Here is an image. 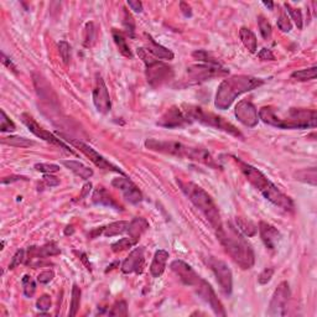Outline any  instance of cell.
I'll use <instances>...</instances> for the list:
<instances>
[{
	"label": "cell",
	"mask_w": 317,
	"mask_h": 317,
	"mask_svg": "<svg viewBox=\"0 0 317 317\" xmlns=\"http://www.w3.org/2000/svg\"><path fill=\"white\" fill-rule=\"evenodd\" d=\"M216 233L225 253L241 269L248 270L253 268L255 263L254 250L245 237L237 229L236 225L232 223L222 224V227L217 229Z\"/></svg>",
	"instance_id": "6da1fadb"
},
{
	"label": "cell",
	"mask_w": 317,
	"mask_h": 317,
	"mask_svg": "<svg viewBox=\"0 0 317 317\" xmlns=\"http://www.w3.org/2000/svg\"><path fill=\"white\" fill-rule=\"evenodd\" d=\"M259 119L278 129H309L316 128L317 112L315 109L290 108L288 112L279 113L271 107H263L259 110Z\"/></svg>",
	"instance_id": "7a4b0ae2"
},
{
	"label": "cell",
	"mask_w": 317,
	"mask_h": 317,
	"mask_svg": "<svg viewBox=\"0 0 317 317\" xmlns=\"http://www.w3.org/2000/svg\"><path fill=\"white\" fill-rule=\"evenodd\" d=\"M170 268L185 285L191 286L195 290V293H196L206 304L210 305L212 311L215 312L217 316H225V315H227L222 302H220L219 299L217 297V295H216L215 290H213V288L211 286V284L208 283V281H206L203 278H201V276L192 269V267H190L187 263L182 262V260H173V262L171 263Z\"/></svg>",
	"instance_id": "3957f363"
},
{
	"label": "cell",
	"mask_w": 317,
	"mask_h": 317,
	"mask_svg": "<svg viewBox=\"0 0 317 317\" xmlns=\"http://www.w3.org/2000/svg\"><path fill=\"white\" fill-rule=\"evenodd\" d=\"M234 159L241 166L242 172L244 173L246 180L264 196V198H267L268 201L271 202L276 207L281 208L286 212H293L295 210V203H293V199L289 196H286L284 192H281L262 171H259L250 164L238 160L237 157H234Z\"/></svg>",
	"instance_id": "277c9868"
},
{
	"label": "cell",
	"mask_w": 317,
	"mask_h": 317,
	"mask_svg": "<svg viewBox=\"0 0 317 317\" xmlns=\"http://www.w3.org/2000/svg\"><path fill=\"white\" fill-rule=\"evenodd\" d=\"M145 147L151 151L161 152V154L171 155L176 157H184L189 160L196 161V163L205 164L212 169H220L219 164L216 161L215 157L206 149L202 147H195L185 145L180 142H170V140H157L146 139L145 140Z\"/></svg>",
	"instance_id": "5b68a950"
},
{
	"label": "cell",
	"mask_w": 317,
	"mask_h": 317,
	"mask_svg": "<svg viewBox=\"0 0 317 317\" xmlns=\"http://www.w3.org/2000/svg\"><path fill=\"white\" fill-rule=\"evenodd\" d=\"M264 82V79L246 74H237L225 78L218 86L215 99L216 108L222 110L228 109L239 96L263 86Z\"/></svg>",
	"instance_id": "8992f818"
},
{
	"label": "cell",
	"mask_w": 317,
	"mask_h": 317,
	"mask_svg": "<svg viewBox=\"0 0 317 317\" xmlns=\"http://www.w3.org/2000/svg\"><path fill=\"white\" fill-rule=\"evenodd\" d=\"M178 186H180L181 191L184 192L190 201L201 211L210 224L212 225L213 229L217 231L222 227V218H220L219 210H218L217 205L212 199V197L202 189L198 185L194 184V182H187V181H177Z\"/></svg>",
	"instance_id": "52a82bcc"
},
{
	"label": "cell",
	"mask_w": 317,
	"mask_h": 317,
	"mask_svg": "<svg viewBox=\"0 0 317 317\" xmlns=\"http://www.w3.org/2000/svg\"><path fill=\"white\" fill-rule=\"evenodd\" d=\"M182 110L186 113V116L191 119V122H198V123L203 124L206 126L215 128L217 130L224 131V133L229 134V135L239 138V139H243V134L241 133V130L236 125L229 123L228 121H225L223 117L218 116V114H215L212 112H207L203 108L191 104H184Z\"/></svg>",
	"instance_id": "ba28073f"
},
{
	"label": "cell",
	"mask_w": 317,
	"mask_h": 317,
	"mask_svg": "<svg viewBox=\"0 0 317 317\" xmlns=\"http://www.w3.org/2000/svg\"><path fill=\"white\" fill-rule=\"evenodd\" d=\"M138 56L145 63V74H146L147 83L152 88H157L164 84L169 83L171 79H173V70L165 62H161L159 60H155L154 57L150 56L145 49H138Z\"/></svg>",
	"instance_id": "9c48e42d"
},
{
	"label": "cell",
	"mask_w": 317,
	"mask_h": 317,
	"mask_svg": "<svg viewBox=\"0 0 317 317\" xmlns=\"http://www.w3.org/2000/svg\"><path fill=\"white\" fill-rule=\"evenodd\" d=\"M229 73V70L223 69L222 66H212V65H192L187 67L186 77L182 79V84L180 87L195 86V84L203 83L215 77H222Z\"/></svg>",
	"instance_id": "30bf717a"
},
{
	"label": "cell",
	"mask_w": 317,
	"mask_h": 317,
	"mask_svg": "<svg viewBox=\"0 0 317 317\" xmlns=\"http://www.w3.org/2000/svg\"><path fill=\"white\" fill-rule=\"evenodd\" d=\"M20 119H21V122H23V123L27 126V129H29L32 134H34L35 137L40 138V139L50 143V144H52V145H56V146L66 150V151L70 152V154H74V151L69 146V145H66L65 143L60 139V138L56 137L55 134L50 133V131H48L46 129L42 128V126H40L39 124L35 122V119L32 118L31 116H29L27 113H23V114L20 116Z\"/></svg>",
	"instance_id": "8fae6325"
},
{
	"label": "cell",
	"mask_w": 317,
	"mask_h": 317,
	"mask_svg": "<svg viewBox=\"0 0 317 317\" xmlns=\"http://www.w3.org/2000/svg\"><path fill=\"white\" fill-rule=\"evenodd\" d=\"M208 265L212 269L222 293L229 296L232 293V290H233V274H232V270L229 269L227 263L223 262V260L216 259V258H211L208 260Z\"/></svg>",
	"instance_id": "7c38bea8"
},
{
	"label": "cell",
	"mask_w": 317,
	"mask_h": 317,
	"mask_svg": "<svg viewBox=\"0 0 317 317\" xmlns=\"http://www.w3.org/2000/svg\"><path fill=\"white\" fill-rule=\"evenodd\" d=\"M290 296V286H289L288 281H283V283L279 284V286L274 291L271 300H270L268 315L269 316H284V315H286Z\"/></svg>",
	"instance_id": "4fadbf2b"
},
{
	"label": "cell",
	"mask_w": 317,
	"mask_h": 317,
	"mask_svg": "<svg viewBox=\"0 0 317 317\" xmlns=\"http://www.w3.org/2000/svg\"><path fill=\"white\" fill-rule=\"evenodd\" d=\"M66 140L71 143V144L73 145L74 147H77L79 151L83 152V154L88 157L89 160L92 161V163L95 164L97 168H99L100 170L112 171V172H118L119 175L125 176V173H124L123 171L118 168V166L113 165L112 163H109V161H108L107 159L103 156V155H100L99 152H98L97 150L93 149L92 146H89V145L84 144L83 142H78V140H70V139H66Z\"/></svg>",
	"instance_id": "5bb4252c"
},
{
	"label": "cell",
	"mask_w": 317,
	"mask_h": 317,
	"mask_svg": "<svg viewBox=\"0 0 317 317\" xmlns=\"http://www.w3.org/2000/svg\"><path fill=\"white\" fill-rule=\"evenodd\" d=\"M191 123V119L186 116V113L182 110V108L177 107V105H172L160 117L156 124L159 126H164V128L176 129L184 128V126L189 125Z\"/></svg>",
	"instance_id": "9a60e30c"
},
{
	"label": "cell",
	"mask_w": 317,
	"mask_h": 317,
	"mask_svg": "<svg viewBox=\"0 0 317 317\" xmlns=\"http://www.w3.org/2000/svg\"><path fill=\"white\" fill-rule=\"evenodd\" d=\"M112 186L114 189L119 190L123 194L124 198L131 203V205H138L143 201V194L138 186L134 184L130 178H128L126 176H119V177L114 178L112 181Z\"/></svg>",
	"instance_id": "2e32d148"
},
{
	"label": "cell",
	"mask_w": 317,
	"mask_h": 317,
	"mask_svg": "<svg viewBox=\"0 0 317 317\" xmlns=\"http://www.w3.org/2000/svg\"><path fill=\"white\" fill-rule=\"evenodd\" d=\"M234 114H236L238 122H241L243 125L248 126V128H254L258 125L259 114H258L255 105L249 100H241L236 105Z\"/></svg>",
	"instance_id": "e0dca14e"
},
{
	"label": "cell",
	"mask_w": 317,
	"mask_h": 317,
	"mask_svg": "<svg viewBox=\"0 0 317 317\" xmlns=\"http://www.w3.org/2000/svg\"><path fill=\"white\" fill-rule=\"evenodd\" d=\"M92 97L95 107L98 112L102 113V114H107V113L110 112L112 103H110L109 92H108L104 79L100 76H97V78H96V86L95 89H93Z\"/></svg>",
	"instance_id": "ac0fdd59"
},
{
	"label": "cell",
	"mask_w": 317,
	"mask_h": 317,
	"mask_svg": "<svg viewBox=\"0 0 317 317\" xmlns=\"http://www.w3.org/2000/svg\"><path fill=\"white\" fill-rule=\"evenodd\" d=\"M145 268V248L138 246L129 253L128 257L122 264V271L124 274H142Z\"/></svg>",
	"instance_id": "d6986e66"
},
{
	"label": "cell",
	"mask_w": 317,
	"mask_h": 317,
	"mask_svg": "<svg viewBox=\"0 0 317 317\" xmlns=\"http://www.w3.org/2000/svg\"><path fill=\"white\" fill-rule=\"evenodd\" d=\"M259 233L260 238H262L263 243L265 244L269 250H274L278 248V244L281 239V234L274 225L269 224L267 222H260L259 223Z\"/></svg>",
	"instance_id": "ffe728a7"
},
{
	"label": "cell",
	"mask_w": 317,
	"mask_h": 317,
	"mask_svg": "<svg viewBox=\"0 0 317 317\" xmlns=\"http://www.w3.org/2000/svg\"><path fill=\"white\" fill-rule=\"evenodd\" d=\"M145 37H146V49H145V50H146L147 52L151 53L154 57L160 58V60H166V61L173 60L175 55H173L172 51L169 50L168 48H165V46H163V45L157 44L151 35L145 34Z\"/></svg>",
	"instance_id": "44dd1931"
},
{
	"label": "cell",
	"mask_w": 317,
	"mask_h": 317,
	"mask_svg": "<svg viewBox=\"0 0 317 317\" xmlns=\"http://www.w3.org/2000/svg\"><path fill=\"white\" fill-rule=\"evenodd\" d=\"M92 201L96 205L114 208V210L117 211L123 210V207L116 201V198H113L112 195H110L104 187H98V189L95 190V192H93L92 195Z\"/></svg>",
	"instance_id": "7402d4cb"
},
{
	"label": "cell",
	"mask_w": 317,
	"mask_h": 317,
	"mask_svg": "<svg viewBox=\"0 0 317 317\" xmlns=\"http://www.w3.org/2000/svg\"><path fill=\"white\" fill-rule=\"evenodd\" d=\"M147 229H149V222H147L145 218L135 217L130 223H129L126 233L129 234V238H131L135 243H138L140 237H142Z\"/></svg>",
	"instance_id": "603a6c76"
},
{
	"label": "cell",
	"mask_w": 317,
	"mask_h": 317,
	"mask_svg": "<svg viewBox=\"0 0 317 317\" xmlns=\"http://www.w3.org/2000/svg\"><path fill=\"white\" fill-rule=\"evenodd\" d=\"M169 259V253L164 249L157 250L154 254V259H152L151 265H150V273L154 278H160L165 271L166 263Z\"/></svg>",
	"instance_id": "cb8c5ba5"
},
{
	"label": "cell",
	"mask_w": 317,
	"mask_h": 317,
	"mask_svg": "<svg viewBox=\"0 0 317 317\" xmlns=\"http://www.w3.org/2000/svg\"><path fill=\"white\" fill-rule=\"evenodd\" d=\"M62 164L66 166V168L69 169V170H71L74 175H77L78 177H81L82 180H88V178H91L93 176L92 169L88 168V166H86V165H83V164L79 163V161L63 160Z\"/></svg>",
	"instance_id": "d4e9b609"
},
{
	"label": "cell",
	"mask_w": 317,
	"mask_h": 317,
	"mask_svg": "<svg viewBox=\"0 0 317 317\" xmlns=\"http://www.w3.org/2000/svg\"><path fill=\"white\" fill-rule=\"evenodd\" d=\"M239 37H241L242 42L245 46L246 50L249 51L250 53L257 52L258 49V41H257V36H255L254 32L252 31L248 27H242L239 30Z\"/></svg>",
	"instance_id": "484cf974"
},
{
	"label": "cell",
	"mask_w": 317,
	"mask_h": 317,
	"mask_svg": "<svg viewBox=\"0 0 317 317\" xmlns=\"http://www.w3.org/2000/svg\"><path fill=\"white\" fill-rule=\"evenodd\" d=\"M112 35H113V40H114V42H116L119 52H121L123 56H125V57H129V58L133 57V53H131L130 49H129V45L128 42H126L124 32L121 31V30L113 29Z\"/></svg>",
	"instance_id": "4316f807"
},
{
	"label": "cell",
	"mask_w": 317,
	"mask_h": 317,
	"mask_svg": "<svg viewBox=\"0 0 317 317\" xmlns=\"http://www.w3.org/2000/svg\"><path fill=\"white\" fill-rule=\"evenodd\" d=\"M236 227L244 237H253L257 234V227L252 220H248L243 217L236 218Z\"/></svg>",
	"instance_id": "83f0119b"
},
{
	"label": "cell",
	"mask_w": 317,
	"mask_h": 317,
	"mask_svg": "<svg viewBox=\"0 0 317 317\" xmlns=\"http://www.w3.org/2000/svg\"><path fill=\"white\" fill-rule=\"evenodd\" d=\"M129 222L126 220H119V222H113L109 225L104 227L103 229V234L105 237H116L119 234H123L128 231Z\"/></svg>",
	"instance_id": "f1b7e54d"
},
{
	"label": "cell",
	"mask_w": 317,
	"mask_h": 317,
	"mask_svg": "<svg viewBox=\"0 0 317 317\" xmlns=\"http://www.w3.org/2000/svg\"><path fill=\"white\" fill-rule=\"evenodd\" d=\"M1 144L9 145V146L15 147H29L34 145L35 143L32 140L26 139L24 137H16V135H10V137L1 138Z\"/></svg>",
	"instance_id": "f546056e"
},
{
	"label": "cell",
	"mask_w": 317,
	"mask_h": 317,
	"mask_svg": "<svg viewBox=\"0 0 317 317\" xmlns=\"http://www.w3.org/2000/svg\"><path fill=\"white\" fill-rule=\"evenodd\" d=\"M316 76H317V69H316V66H314V67H310V69H304V70H299V71H295L293 74H291V78L299 82H306V81L316 79Z\"/></svg>",
	"instance_id": "4dcf8cb0"
},
{
	"label": "cell",
	"mask_w": 317,
	"mask_h": 317,
	"mask_svg": "<svg viewBox=\"0 0 317 317\" xmlns=\"http://www.w3.org/2000/svg\"><path fill=\"white\" fill-rule=\"evenodd\" d=\"M123 27L124 32H125L126 36H129L130 39H134L135 37V21H134L133 15H131L130 11L128 9H123Z\"/></svg>",
	"instance_id": "1f68e13d"
},
{
	"label": "cell",
	"mask_w": 317,
	"mask_h": 317,
	"mask_svg": "<svg viewBox=\"0 0 317 317\" xmlns=\"http://www.w3.org/2000/svg\"><path fill=\"white\" fill-rule=\"evenodd\" d=\"M81 295H82L81 289L78 288V285H77V284H73V286H72L71 307H70L69 316L73 317V316H76L77 312H78L79 305H81Z\"/></svg>",
	"instance_id": "d6a6232c"
},
{
	"label": "cell",
	"mask_w": 317,
	"mask_h": 317,
	"mask_svg": "<svg viewBox=\"0 0 317 317\" xmlns=\"http://www.w3.org/2000/svg\"><path fill=\"white\" fill-rule=\"evenodd\" d=\"M96 39H97V30H96L95 24L93 23H88L86 25V29H84L83 45L86 48H92L96 42Z\"/></svg>",
	"instance_id": "836d02e7"
},
{
	"label": "cell",
	"mask_w": 317,
	"mask_h": 317,
	"mask_svg": "<svg viewBox=\"0 0 317 317\" xmlns=\"http://www.w3.org/2000/svg\"><path fill=\"white\" fill-rule=\"evenodd\" d=\"M192 56H194V58H196V60L201 61V62L206 63V65H212V66H222L220 65L219 61L217 60V58L213 57L211 53H208L207 51L205 50H197L195 51L194 53H192Z\"/></svg>",
	"instance_id": "e575fe53"
},
{
	"label": "cell",
	"mask_w": 317,
	"mask_h": 317,
	"mask_svg": "<svg viewBox=\"0 0 317 317\" xmlns=\"http://www.w3.org/2000/svg\"><path fill=\"white\" fill-rule=\"evenodd\" d=\"M284 6H285L286 11L289 13V15H290L291 20H293V23L296 24L297 29L301 30L302 26H304V20H302V13L300 9H296V8H293V6L290 5L289 3H285L284 4Z\"/></svg>",
	"instance_id": "d590c367"
},
{
	"label": "cell",
	"mask_w": 317,
	"mask_h": 317,
	"mask_svg": "<svg viewBox=\"0 0 317 317\" xmlns=\"http://www.w3.org/2000/svg\"><path fill=\"white\" fill-rule=\"evenodd\" d=\"M21 284H23V290H24V295L26 297H32L36 293V283L34 279L30 275H24L21 279Z\"/></svg>",
	"instance_id": "8d00e7d4"
},
{
	"label": "cell",
	"mask_w": 317,
	"mask_h": 317,
	"mask_svg": "<svg viewBox=\"0 0 317 317\" xmlns=\"http://www.w3.org/2000/svg\"><path fill=\"white\" fill-rule=\"evenodd\" d=\"M258 26H259L260 34H262L263 39L264 40L271 39V35H273V29H271V25H270L269 21H268L263 15L258 16Z\"/></svg>",
	"instance_id": "74e56055"
},
{
	"label": "cell",
	"mask_w": 317,
	"mask_h": 317,
	"mask_svg": "<svg viewBox=\"0 0 317 317\" xmlns=\"http://www.w3.org/2000/svg\"><path fill=\"white\" fill-rule=\"evenodd\" d=\"M297 180L304 181V182H307V184L311 185H316V169L311 168V169H305V170L299 171L296 173Z\"/></svg>",
	"instance_id": "f35d334b"
},
{
	"label": "cell",
	"mask_w": 317,
	"mask_h": 317,
	"mask_svg": "<svg viewBox=\"0 0 317 317\" xmlns=\"http://www.w3.org/2000/svg\"><path fill=\"white\" fill-rule=\"evenodd\" d=\"M135 242L133 241L131 238H122L119 239L118 242H116V243L112 244V250L114 253H121V252H124V250H126V249L131 248V246L135 245Z\"/></svg>",
	"instance_id": "ab89813d"
},
{
	"label": "cell",
	"mask_w": 317,
	"mask_h": 317,
	"mask_svg": "<svg viewBox=\"0 0 317 317\" xmlns=\"http://www.w3.org/2000/svg\"><path fill=\"white\" fill-rule=\"evenodd\" d=\"M108 315L109 316H128V305L125 301H117L113 305Z\"/></svg>",
	"instance_id": "60d3db41"
},
{
	"label": "cell",
	"mask_w": 317,
	"mask_h": 317,
	"mask_svg": "<svg viewBox=\"0 0 317 317\" xmlns=\"http://www.w3.org/2000/svg\"><path fill=\"white\" fill-rule=\"evenodd\" d=\"M0 130L3 131V133H6V131H14L16 129L15 124L14 122H11L9 119V117L6 116V113L4 110L0 112Z\"/></svg>",
	"instance_id": "b9f144b4"
},
{
	"label": "cell",
	"mask_w": 317,
	"mask_h": 317,
	"mask_svg": "<svg viewBox=\"0 0 317 317\" xmlns=\"http://www.w3.org/2000/svg\"><path fill=\"white\" fill-rule=\"evenodd\" d=\"M58 52H60V56L63 60V62H65L66 65H69L70 60H71V46L69 45V42H58Z\"/></svg>",
	"instance_id": "7bdbcfd3"
},
{
	"label": "cell",
	"mask_w": 317,
	"mask_h": 317,
	"mask_svg": "<svg viewBox=\"0 0 317 317\" xmlns=\"http://www.w3.org/2000/svg\"><path fill=\"white\" fill-rule=\"evenodd\" d=\"M35 170L39 171V172L42 173H53L60 171V166L55 165V164H36L35 165Z\"/></svg>",
	"instance_id": "ee69618b"
},
{
	"label": "cell",
	"mask_w": 317,
	"mask_h": 317,
	"mask_svg": "<svg viewBox=\"0 0 317 317\" xmlns=\"http://www.w3.org/2000/svg\"><path fill=\"white\" fill-rule=\"evenodd\" d=\"M278 27L284 32H290L293 29V24H291L290 19L286 14H281L278 19Z\"/></svg>",
	"instance_id": "f6af8a7d"
},
{
	"label": "cell",
	"mask_w": 317,
	"mask_h": 317,
	"mask_svg": "<svg viewBox=\"0 0 317 317\" xmlns=\"http://www.w3.org/2000/svg\"><path fill=\"white\" fill-rule=\"evenodd\" d=\"M25 259H26V258H25V250L24 249H19L18 252L14 254V257L11 258V262L10 264H9V269H15V268L19 267Z\"/></svg>",
	"instance_id": "bcb514c9"
},
{
	"label": "cell",
	"mask_w": 317,
	"mask_h": 317,
	"mask_svg": "<svg viewBox=\"0 0 317 317\" xmlns=\"http://www.w3.org/2000/svg\"><path fill=\"white\" fill-rule=\"evenodd\" d=\"M273 275H274L273 268H265L262 273L259 274V276H258V283H259L260 285H265V284H268L270 280H271Z\"/></svg>",
	"instance_id": "7dc6e473"
},
{
	"label": "cell",
	"mask_w": 317,
	"mask_h": 317,
	"mask_svg": "<svg viewBox=\"0 0 317 317\" xmlns=\"http://www.w3.org/2000/svg\"><path fill=\"white\" fill-rule=\"evenodd\" d=\"M51 304H52V302H51V297L49 296V295H42V296L36 301V307L40 310V311L45 312L50 310Z\"/></svg>",
	"instance_id": "c3c4849f"
},
{
	"label": "cell",
	"mask_w": 317,
	"mask_h": 317,
	"mask_svg": "<svg viewBox=\"0 0 317 317\" xmlns=\"http://www.w3.org/2000/svg\"><path fill=\"white\" fill-rule=\"evenodd\" d=\"M55 278V273L52 270H45L37 275V283L40 284H49L50 281H52V279Z\"/></svg>",
	"instance_id": "681fc988"
},
{
	"label": "cell",
	"mask_w": 317,
	"mask_h": 317,
	"mask_svg": "<svg viewBox=\"0 0 317 317\" xmlns=\"http://www.w3.org/2000/svg\"><path fill=\"white\" fill-rule=\"evenodd\" d=\"M42 182L46 187H55L60 185V180L52 176V173H45V176L42 177Z\"/></svg>",
	"instance_id": "f907efd6"
},
{
	"label": "cell",
	"mask_w": 317,
	"mask_h": 317,
	"mask_svg": "<svg viewBox=\"0 0 317 317\" xmlns=\"http://www.w3.org/2000/svg\"><path fill=\"white\" fill-rule=\"evenodd\" d=\"M258 57L263 61H274L275 60V56H274V53L271 52V50H269V49H263V50H260V52L258 53Z\"/></svg>",
	"instance_id": "816d5d0a"
},
{
	"label": "cell",
	"mask_w": 317,
	"mask_h": 317,
	"mask_svg": "<svg viewBox=\"0 0 317 317\" xmlns=\"http://www.w3.org/2000/svg\"><path fill=\"white\" fill-rule=\"evenodd\" d=\"M126 4H128L129 8L135 11V13H142L143 11V4L139 0H128V3Z\"/></svg>",
	"instance_id": "f5cc1de1"
},
{
	"label": "cell",
	"mask_w": 317,
	"mask_h": 317,
	"mask_svg": "<svg viewBox=\"0 0 317 317\" xmlns=\"http://www.w3.org/2000/svg\"><path fill=\"white\" fill-rule=\"evenodd\" d=\"M1 62H3V65H5L9 70H11V71H13L14 73H18V70H16V66L14 65L13 61H11L10 58L6 57V55L4 52L1 53Z\"/></svg>",
	"instance_id": "db71d44e"
},
{
	"label": "cell",
	"mask_w": 317,
	"mask_h": 317,
	"mask_svg": "<svg viewBox=\"0 0 317 317\" xmlns=\"http://www.w3.org/2000/svg\"><path fill=\"white\" fill-rule=\"evenodd\" d=\"M180 9L185 16H187V18L192 16V9L191 6L189 5V3H186V1H180Z\"/></svg>",
	"instance_id": "11a10c76"
},
{
	"label": "cell",
	"mask_w": 317,
	"mask_h": 317,
	"mask_svg": "<svg viewBox=\"0 0 317 317\" xmlns=\"http://www.w3.org/2000/svg\"><path fill=\"white\" fill-rule=\"evenodd\" d=\"M21 180H24V181H26L27 178L25 177V176H11V177H4L3 180H1V184L3 185H5V184H9V182H14V181H21Z\"/></svg>",
	"instance_id": "9f6ffc18"
},
{
	"label": "cell",
	"mask_w": 317,
	"mask_h": 317,
	"mask_svg": "<svg viewBox=\"0 0 317 317\" xmlns=\"http://www.w3.org/2000/svg\"><path fill=\"white\" fill-rule=\"evenodd\" d=\"M91 187H92V184H91V182H89V184H87V185H84L83 191H82V195H81L82 198H83V197H86L87 195H88V192H89V190H91Z\"/></svg>",
	"instance_id": "6f0895ef"
},
{
	"label": "cell",
	"mask_w": 317,
	"mask_h": 317,
	"mask_svg": "<svg viewBox=\"0 0 317 317\" xmlns=\"http://www.w3.org/2000/svg\"><path fill=\"white\" fill-rule=\"evenodd\" d=\"M72 233H73V227H72V225H67L65 229V234L66 236H69V234H72Z\"/></svg>",
	"instance_id": "680465c9"
},
{
	"label": "cell",
	"mask_w": 317,
	"mask_h": 317,
	"mask_svg": "<svg viewBox=\"0 0 317 317\" xmlns=\"http://www.w3.org/2000/svg\"><path fill=\"white\" fill-rule=\"evenodd\" d=\"M263 4H264L267 8H269V10H273L274 9V3L273 1H263Z\"/></svg>",
	"instance_id": "91938a15"
}]
</instances>
